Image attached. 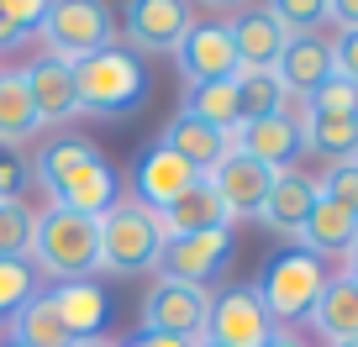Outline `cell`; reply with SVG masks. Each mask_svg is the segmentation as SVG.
<instances>
[{"mask_svg":"<svg viewBox=\"0 0 358 347\" xmlns=\"http://www.w3.org/2000/svg\"><path fill=\"white\" fill-rule=\"evenodd\" d=\"M37 274H48L53 284L69 279H95L101 274V221L95 216H74L64 205L37 211V232H32V258Z\"/></svg>","mask_w":358,"mask_h":347,"instance_id":"6da1fadb","label":"cell"},{"mask_svg":"<svg viewBox=\"0 0 358 347\" xmlns=\"http://www.w3.org/2000/svg\"><path fill=\"white\" fill-rule=\"evenodd\" d=\"M327 279H332V274H327L322 258L290 247V253H274L264 263V274L253 279V290H258V305L268 311V321L285 326V332H295V326L311 316V305L322 300Z\"/></svg>","mask_w":358,"mask_h":347,"instance_id":"7a4b0ae2","label":"cell"},{"mask_svg":"<svg viewBox=\"0 0 358 347\" xmlns=\"http://www.w3.org/2000/svg\"><path fill=\"white\" fill-rule=\"evenodd\" d=\"M74 68V95H79V111L90 116H127L148 90V74H143V58L127 53L122 43L101 47V53L79 58Z\"/></svg>","mask_w":358,"mask_h":347,"instance_id":"3957f363","label":"cell"},{"mask_svg":"<svg viewBox=\"0 0 358 347\" xmlns=\"http://www.w3.org/2000/svg\"><path fill=\"white\" fill-rule=\"evenodd\" d=\"M158 253H164V221H158V211H148L132 195H122L101 216V274L158 269Z\"/></svg>","mask_w":358,"mask_h":347,"instance_id":"277c9868","label":"cell"},{"mask_svg":"<svg viewBox=\"0 0 358 347\" xmlns=\"http://www.w3.org/2000/svg\"><path fill=\"white\" fill-rule=\"evenodd\" d=\"M37 32L48 43V58H64V64H79V58L116 43L111 11L95 6V0H53V6H43Z\"/></svg>","mask_w":358,"mask_h":347,"instance_id":"5b68a950","label":"cell"},{"mask_svg":"<svg viewBox=\"0 0 358 347\" xmlns=\"http://www.w3.org/2000/svg\"><path fill=\"white\" fill-rule=\"evenodd\" d=\"M206 321H211V290L206 284L158 279L143 300V332L179 337V342H206Z\"/></svg>","mask_w":358,"mask_h":347,"instance_id":"8992f818","label":"cell"},{"mask_svg":"<svg viewBox=\"0 0 358 347\" xmlns=\"http://www.w3.org/2000/svg\"><path fill=\"white\" fill-rule=\"evenodd\" d=\"M274 321L258 305L253 284H227L222 295H211V321H206V342L216 347H264Z\"/></svg>","mask_w":358,"mask_h":347,"instance_id":"52a82bcc","label":"cell"},{"mask_svg":"<svg viewBox=\"0 0 358 347\" xmlns=\"http://www.w3.org/2000/svg\"><path fill=\"white\" fill-rule=\"evenodd\" d=\"M174 58H179L185 84H216V79L243 74L237 47H232V37H227V22H190V32L179 37Z\"/></svg>","mask_w":358,"mask_h":347,"instance_id":"ba28073f","label":"cell"},{"mask_svg":"<svg viewBox=\"0 0 358 347\" xmlns=\"http://www.w3.org/2000/svg\"><path fill=\"white\" fill-rule=\"evenodd\" d=\"M232 253V226H211V232H190V237H169L158 253V274L174 284H206Z\"/></svg>","mask_w":358,"mask_h":347,"instance_id":"9c48e42d","label":"cell"},{"mask_svg":"<svg viewBox=\"0 0 358 347\" xmlns=\"http://www.w3.org/2000/svg\"><path fill=\"white\" fill-rule=\"evenodd\" d=\"M227 142L237 147V153H248L253 163H264L268 174H285V168L301 163L306 153V137L295 121H285L280 111L274 116H258V121H237L232 132H227Z\"/></svg>","mask_w":358,"mask_h":347,"instance_id":"30bf717a","label":"cell"},{"mask_svg":"<svg viewBox=\"0 0 358 347\" xmlns=\"http://www.w3.org/2000/svg\"><path fill=\"white\" fill-rule=\"evenodd\" d=\"M195 179H201V174H195L185 158H174L164 142H153V147H143L137 163H132V200L148 205V211H169Z\"/></svg>","mask_w":358,"mask_h":347,"instance_id":"8fae6325","label":"cell"},{"mask_svg":"<svg viewBox=\"0 0 358 347\" xmlns=\"http://www.w3.org/2000/svg\"><path fill=\"white\" fill-rule=\"evenodd\" d=\"M190 22L195 16L185 0H132L127 6V53H174Z\"/></svg>","mask_w":358,"mask_h":347,"instance_id":"7c38bea8","label":"cell"},{"mask_svg":"<svg viewBox=\"0 0 358 347\" xmlns=\"http://www.w3.org/2000/svg\"><path fill=\"white\" fill-rule=\"evenodd\" d=\"M206 184L216 190V200H222L227 221H243V216H258V205H264L268 184H274V174H268L264 163H253L248 153H237V147H227V158L206 174Z\"/></svg>","mask_w":358,"mask_h":347,"instance_id":"4fadbf2b","label":"cell"},{"mask_svg":"<svg viewBox=\"0 0 358 347\" xmlns=\"http://www.w3.org/2000/svg\"><path fill=\"white\" fill-rule=\"evenodd\" d=\"M27 74V95H32V111L43 126H58V121H74L79 116V95H74V68L64 58H32L22 68Z\"/></svg>","mask_w":358,"mask_h":347,"instance_id":"5bb4252c","label":"cell"},{"mask_svg":"<svg viewBox=\"0 0 358 347\" xmlns=\"http://www.w3.org/2000/svg\"><path fill=\"white\" fill-rule=\"evenodd\" d=\"M116 200H122V174H116L101 153L90 158V163H79L53 190V205H64V211H74V216H95V221H101Z\"/></svg>","mask_w":358,"mask_h":347,"instance_id":"9a60e30c","label":"cell"},{"mask_svg":"<svg viewBox=\"0 0 358 347\" xmlns=\"http://www.w3.org/2000/svg\"><path fill=\"white\" fill-rule=\"evenodd\" d=\"M311 205H316V179L301 174V168H285V174H274V184H268L253 221H264L268 232H280V237H295L306 226V216H311Z\"/></svg>","mask_w":358,"mask_h":347,"instance_id":"2e32d148","label":"cell"},{"mask_svg":"<svg viewBox=\"0 0 358 347\" xmlns=\"http://www.w3.org/2000/svg\"><path fill=\"white\" fill-rule=\"evenodd\" d=\"M43 295H48L53 316L64 321V332L74 337V342L101 337L106 316H111V300H106V290L95 279H69V284H53V290H43Z\"/></svg>","mask_w":358,"mask_h":347,"instance_id":"e0dca14e","label":"cell"},{"mask_svg":"<svg viewBox=\"0 0 358 347\" xmlns=\"http://www.w3.org/2000/svg\"><path fill=\"white\" fill-rule=\"evenodd\" d=\"M164 147H169L174 158H185V163H190L195 174L206 179V174H211V168L227 158V147H232V142H227V132L206 126L201 116H190L185 105H179V111L169 116V126H164Z\"/></svg>","mask_w":358,"mask_h":347,"instance_id":"ac0fdd59","label":"cell"},{"mask_svg":"<svg viewBox=\"0 0 358 347\" xmlns=\"http://www.w3.org/2000/svg\"><path fill=\"white\" fill-rule=\"evenodd\" d=\"M227 37H232L237 64H243V68H274V64H280V53L290 47V32L268 16V6L243 11L237 22H227Z\"/></svg>","mask_w":358,"mask_h":347,"instance_id":"d6986e66","label":"cell"},{"mask_svg":"<svg viewBox=\"0 0 358 347\" xmlns=\"http://www.w3.org/2000/svg\"><path fill=\"white\" fill-rule=\"evenodd\" d=\"M353 237H358V221H353V216L337 211L332 200H322V195H316L306 226L295 232V247H301V253H311V258H348Z\"/></svg>","mask_w":358,"mask_h":347,"instance_id":"ffe728a7","label":"cell"},{"mask_svg":"<svg viewBox=\"0 0 358 347\" xmlns=\"http://www.w3.org/2000/svg\"><path fill=\"white\" fill-rule=\"evenodd\" d=\"M311 332L316 337H327V342H353L358 337V284L348 279V274H332L327 279V290H322V300L311 305Z\"/></svg>","mask_w":358,"mask_h":347,"instance_id":"44dd1931","label":"cell"},{"mask_svg":"<svg viewBox=\"0 0 358 347\" xmlns=\"http://www.w3.org/2000/svg\"><path fill=\"white\" fill-rule=\"evenodd\" d=\"M274 74H280L285 95H311L322 79H332V43L327 37H290Z\"/></svg>","mask_w":358,"mask_h":347,"instance_id":"7402d4cb","label":"cell"},{"mask_svg":"<svg viewBox=\"0 0 358 347\" xmlns=\"http://www.w3.org/2000/svg\"><path fill=\"white\" fill-rule=\"evenodd\" d=\"M158 221H164V242L169 237H190V232H211V226H232L227 211H222V200H216V190L206 179H195L169 211H158Z\"/></svg>","mask_w":358,"mask_h":347,"instance_id":"603a6c76","label":"cell"},{"mask_svg":"<svg viewBox=\"0 0 358 347\" xmlns=\"http://www.w3.org/2000/svg\"><path fill=\"white\" fill-rule=\"evenodd\" d=\"M37 132H43V121H37L32 95H27V74L22 68H0V147H16Z\"/></svg>","mask_w":358,"mask_h":347,"instance_id":"cb8c5ba5","label":"cell"},{"mask_svg":"<svg viewBox=\"0 0 358 347\" xmlns=\"http://www.w3.org/2000/svg\"><path fill=\"white\" fill-rule=\"evenodd\" d=\"M301 137H306V153H322V158H332V163L358 158V116L311 111V121L301 126Z\"/></svg>","mask_w":358,"mask_h":347,"instance_id":"d4e9b609","label":"cell"},{"mask_svg":"<svg viewBox=\"0 0 358 347\" xmlns=\"http://www.w3.org/2000/svg\"><path fill=\"white\" fill-rule=\"evenodd\" d=\"M11 342H22V347H69L74 337L64 332V321L53 316V305H48V295L37 290L32 300L22 305V311L11 316Z\"/></svg>","mask_w":358,"mask_h":347,"instance_id":"484cf974","label":"cell"},{"mask_svg":"<svg viewBox=\"0 0 358 347\" xmlns=\"http://www.w3.org/2000/svg\"><path fill=\"white\" fill-rule=\"evenodd\" d=\"M90 158H95V142H85V137H53V142L37 147L32 174H37V184L53 195V190L69 179V174H74L79 163H90Z\"/></svg>","mask_w":358,"mask_h":347,"instance_id":"4316f807","label":"cell"},{"mask_svg":"<svg viewBox=\"0 0 358 347\" xmlns=\"http://www.w3.org/2000/svg\"><path fill=\"white\" fill-rule=\"evenodd\" d=\"M232 84H237V116H243V121L274 116V111L285 105V84H280V74H274V68H243Z\"/></svg>","mask_w":358,"mask_h":347,"instance_id":"83f0119b","label":"cell"},{"mask_svg":"<svg viewBox=\"0 0 358 347\" xmlns=\"http://www.w3.org/2000/svg\"><path fill=\"white\" fill-rule=\"evenodd\" d=\"M185 111L201 116V121L216 126V132H232V126L243 121V116H237V84H232V79H216V84H190Z\"/></svg>","mask_w":358,"mask_h":347,"instance_id":"f1b7e54d","label":"cell"},{"mask_svg":"<svg viewBox=\"0 0 358 347\" xmlns=\"http://www.w3.org/2000/svg\"><path fill=\"white\" fill-rule=\"evenodd\" d=\"M32 232H37V211L27 200L0 205V258H32Z\"/></svg>","mask_w":358,"mask_h":347,"instance_id":"f546056e","label":"cell"},{"mask_svg":"<svg viewBox=\"0 0 358 347\" xmlns=\"http://www.w3.org/2000/svg\"><path fill=\"white\" fill-rule=\"evenodd\" d=\"M32 295H37V269L27 258H0V316L11 321Z\"/></svg>","mask_w":358,"mask_h":347,"instance_id":"4dcf8cb0","label":"cell"},{"mask_svg":"<svg viewBox=\"0 0 358 347\" xmlns=\"http://www.w3.org/2000/svg\"><path fill=\"white\" fill-rule=\"evenodd\" d=\"M316 195H322V200H332L337 211H348V216L358 221V158L327 168L322 179H316Z\"/></svg>","mask_w":358,"mask_h":347,"instance_id":"1f68e13d","label":"cell"},{"mask_svg":"<svg viewBox=\"0 0 358 347\" xmlns=\"http://www.w3.org/2000/svg\"><path fill=\"white\" fill-rule=\"evenodd\" d=\"M268 16H274L290 37H311V27L327 22V6L322 0H280V6H268Z\"/></svg>","mask_w":358,"mask_h":347,"instance_id":"d6a6232c","label":"cell"},{"mask_svg":"<svg viewBox=\"0 0 358 347\" xmlns=\"http://www.w3.org/2000/svg\"><path fill=\"white\" fill-rule=\"evenodd\" d=\"M311 111H327V116H358V84H348V79H322L311 95Z\"/></svg>","mask_w":358,"mask_h":347,"instance_id":"836d02e7","label":"cell"},{"mask_svg":"<svg viewBox=\"0 0 358 347\" xmlns=\"http://www.w3.org/2000/svg\"><path fill=\"white\" fill-rule=\"evenodd\" d=\"M22 190H27V163L16 153H0V205L22 200Z\"/></svg>","mask_w":358,"mask_h":347,"instance_id":"e575fe53","label":"cell"},{"mask_svg":"<svg viewBox=\"0 0 358 347\" xmlns=\"http://www.w3.org/2000/svg\"><path fill=\"white\" fill-rule=\"evenodd\" d=\"M332 74L348 79V84H358V32H343L332 43Z\"/></svg>","mask_w":358,"mask_h":347,"instance_id":"d590c367","label":"cell"},{"mask_svg":"<svg viewBox=\"0 0 358 347\" xmlns=\"http://www.w3.org/2000/svg\"><path fill=\"white\" fill-rule=\"evenodd\" d=\"M0 11L11 16V27L16 32H37V22H43V0H0Z\"/></svg>","mask_w":358,"mask_h":347,"instance_id":"8d00e7d4","label":"cell"},{"mask_svg":"<svg viewBox=\"0 0 358 347\" xmlns=\"http://www.w3.org/2000/svg\"><path fill=\"white\" fill-rule=\"evenodd\" d=\"M327 22H337L343 32H358V0H327Z\"/></svg>","mask_w":358,"mask_h":347,"instance_id":"74e56055","label":"cell"},{"mask_svg":"<svg viewBox=\"0 0 358 347\" xmlns=\"http://www.w3.org/2000/svg\"><path fill=\"white\" fill-rule=\"evenodd\" d=\"M116 347H195V342H179V337H158V332H137V337H127V342H116Z\"/></svg>","mask_w":358,"mask_h":347,"instance_id":"f35d334b","label":"cell"},{"mask_svg":"<svg viewBox=\"0 0 358 347\" xmlns=\"http://www.w3.org/2000/svg\"><path fill=\"white\" fill-rule=\"evenodd\" d=\"M264 347H311V342H306L301 332H285V326H274V332H268V342H264Z\"/></svg>","mask_w":358,"mask_h":347,"instance_id":"ab89813d","label":"cell"},{"mask_svg":"<svg viewBox=\"0 0 358 347\" xmlns=\"http://www.w3.org/2000/svg\"><path fill=\"white\" fill-rule=\"evenodd\" d=\"M16 43H22V32L11 27V16L0 11V53H6V47H16Z\"/></svg>","mask_w":358,"mask_h":347,"instance_id":"60d3db41","label":"cell"},{"mask_svg":"<svg viewBox=\"0 0 358 347\" xmlns=\"http://www.w3.org/2000/svg\"><path fill=\"white\" fill-rule=\"evenodd\" d=\"M343 274L358 284V237H353V247H348V269H343Z\"/></svg>","mask_w":358,"mask_h":347,"instance_id":"b9f144b4","label":"cell"},{"mask_svg":"<svg viewBox=\"0 0 358 347\" xmlns=\"http://www.w3.org/2000/svg\"><path fill=\"white\" fill-rule=\"evenodd\" d=\"M69 347H116V342H106V337H85V342H69Z\"/></svg>","mask_w":358,"mask_h":347,"instance_id":"7bdbcfd3","label":"cell"},{"mask_svg":"<svg viewBox=\"0 0 358 347\" xmlns=\"http://www.w3.org/2000/svg\"><path fill=\"white\" fill-rule=\"evenodd\" d=\"M0 347H22V342H11V337H6V342H0Z\"/></svg>","mask_w":358,"mask_h":347,"instance_id":"ee69618b","label":"cell"},{"mask_svg":"<svg viewBox=\"0 0 358 347\" xmlns=\"http://www.w3.org/2000/svg\"><path fill=\"white\" fill-rule=\"evenodd\" d=\"M337 347H358V337H353V342H337Z\"/></svg>","mask_w":358,"mask_h":347,"instance_id":"f6af8a7d","label":"cell"},{"mask_svg":"<svg viewBox=\"0 0 358 347\" xmlns=\"http://www.w3.org/2000/svg\"><path fill=\"white\" fill-rule=\"evenodd\" d=\"M195 347H216V342H195Z\"/></svg>","mask_w":358,"mask_h":347,"instance_id":"bcb514c9","label":"cell"}]
</instances>
